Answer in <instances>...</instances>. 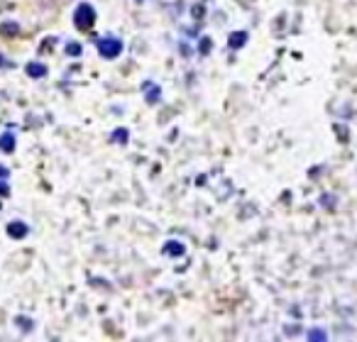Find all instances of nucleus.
Here are the masks:
<instances>
[{
	"mask_svg": "<svg viewBox=\"0 0 357 342\" xmlns=\"http://www.w3.org/2000/svg\"><path fill=\"white\" fill-rule=\"evenodd\" d=\"M2 64H5V62H2V59H0V66H2Z\"/></svg>",
	"mask_w": 357,
	"mask_h": 342,
	"instance_id": "nucleus-15",
	"label": "nucleus"
},
{
	"mask_svg": "<svg viewBox=\"0 0 357 342\" xmlns=\"http://www.w3.org/2000/svg\"><path fill=\"white\" fill-rule=\"evenodd\" d=\"M17 32H20V25L17 22H2L0 25V34L2 37H17Z\"/></svg>",
	"mask_w": 357,
	"mask_h": 342,
	"instance_id": "nucleus-7",
	"label": "nucleus"
},
{
	"mask_svg": "<svg viewBox=\"0 0 357 342\" xmlns=\"http://www.w3.org/2000/svg\"><path fill=\"white\" fill-rule=\"evenodd\" d=\"M113 139H118V142L125 144V142H128V130H115V132H113Z\"/></svg>",
	"mask_w": 357,
	"mask_h": 342,
	"instance_id": "nucleus-12",
	"label": "nucleus"
},
{
	"mask_svg": "<svg viewBox=\"0 0 357 342\" xmlns=\"http://www.w3.org/2000/svg\"><path fill=\"white\" fill-rule=\"evenodd\" d=\"M0 149L10 154V152L15 149V135H10V132H5V135H0Z\"/></svg>",
	"mask_w": 357,
	"mask_h": 342,
	"instance_id": "nucleus-9",
	"label": "nucleus"
},
{
	"mask_svg": "<svg viewBox=\"0 0 357 342\" xmlns=\"http://www.w3.org/2000/svg\"><path fill=\"white\" fill-rule=\"evenodd\" d=\"M98 52H100V57H105V59H115V57L123 52V42L115 39V37L98 39Z\"/></svg>",
	"mask_w": 357,
	"mask_h": 342,
	"instance_id": "nucleus-2",
	"label": "nucleus"
},
{
	"mask_svg": "<svg viewBox=\"0 0 357 342\" xmlns=\"http://www.w3.org/2000/svg\"><path fill=\"white\" fill-rule=\"evenodd\" d=\"M164 254L166 257H181L184 254V245L181 242H166L164 245Z\"/></svg>",
	"mask_w": 357,
	"mask_h": 342,
	"instance_id": "nucleus-6",
	"label": "nucleus"
},
{
	"mask_svg": "<svg viewBox=\"0 0 357 342\" xmlns=\"http://www.w3.org/2000/svg\"><path fill=\"white\" fill-rule=\"evenodd\" d=\"M73 22H76L78 30H91L93 22H96V10H93L91 5H86V2L78 5L76 12H73Z\"/></svg>",
	"mask_w": 357,
	"mask_h": 342,
	"instance_id": "nucleus-1",
	"label": "nucleus"
},
{
	"mask_svg": "<svg viewBox=\"0 0 357 342\" xmlns=\"http://www.w3.org/2000/svg\"><path fill=\"white\" fill-rule=\"evenodd\" d=\"M230 49H240V47H245L247 44V32H235V34H230Z\"/></svg>",
	"mask_w": 357,
	"mask_h": 342,
	"instance_id": "nucleus-5",
	"label": "nucleus"
},
{
	"mask_svg": "<svg viewBox=\"0 0 357 342\" xmlns=\"http://www.w3.org/2000/svg\"><path fill=\"white\" fill-rule=\"evenodd\" d=\"M308 338H311V340H325V333H311Z\"/></svg>",
	"mask_w": 357,
	"mask_h": 342,
	"instance_id": "nucleus-13",
	"label": "nucleus"
},
{
	"mask_svg": "<svg viewBox=\"0 0 357 342\" xmlns=\"http://www.w3.org/2000/svg\"><path fill=\"white\" fill-rule=\"evenodd\" d=\"M198 52H201V57H206V54L211 52V37H203V39H201V44H198Z\"/></svg>",
	"mask_w": 357,
	"mask_h": 342,
	"instance_id": "nucleus-10",
	"label": "nucleus"
},
{
	"mask_svg": "<svg viewBox=\"0 0 357 342\" xmlns=\"http://www.w3.org/2000/svg\"><path fill=\"white\" fill-rule=\"evenodd\" d=\"M66 52H69L71 57H78V54H81V44H76V42H71V44H66Z\"/></svg>",
	"mask_w": 357,
	"mask_h": 342,
	"instance_id": "nucleus-11",
	"label": "nucleus"
},
{
	"mask_svg": "<svg viewBox=\"0 0 357 342\" xmlns=\"http://www.w3.org/2000/svg\"><path fill=\"white\" fill-rule=\"evenodd\" d=\"M7 235L15 237V240H22V237L27 235V225H25V222H10V225H7Z\"/></svg>",
	"mask_w": 357,
	"mask_h": 342,
	"instance_id": "nucleus-3",
	"label": "nucleus"
},
{
	"mask_svg": "<svg viewBox=\"0 0 357 342\" xmlns=\"http://www.w3.org/2000/svg\"><path fill=\"white\" fill-rule=\"evenodd\" d=\"M144 91H147V103H159V86H152V83H144Z\"/></svg>",
	"mask_w": 357,
	"mask_h": 342,
	"instance_id": "nucleus-8",
	"label": "nucleus"
},
{
	"mask_svg": "<svg viewBox=\"0 0 357 342\" xmlns=\"http://www.w3.org/2000/svg\"><path fill=\"white\" fill-rule=\"evenodd\" d=\"M25 71H27V76H32V78H42V76L47 73V66H44V64H37V62H30Z\"/></svg>",
	"mask_w": 357,
	"mask_h": 342,
	"instance_id": "nucleus-4",
	"label": "nucleus"
},
{
	"mask_svg": "<svg viewBox=\"0 0 357 342\" xmlns=\"http://www.w3.org/2000/svg\"><path fill=\"white\" fill-rule=\"evenodd\" d=\"M0 179H7V169L5 166H0Z\"/></svg>",
	"mask_w": 357,
	"mask_h": 342,
	"instance_id": "nucleus-14",
	"label": "nucleus"
}]
</instances>
